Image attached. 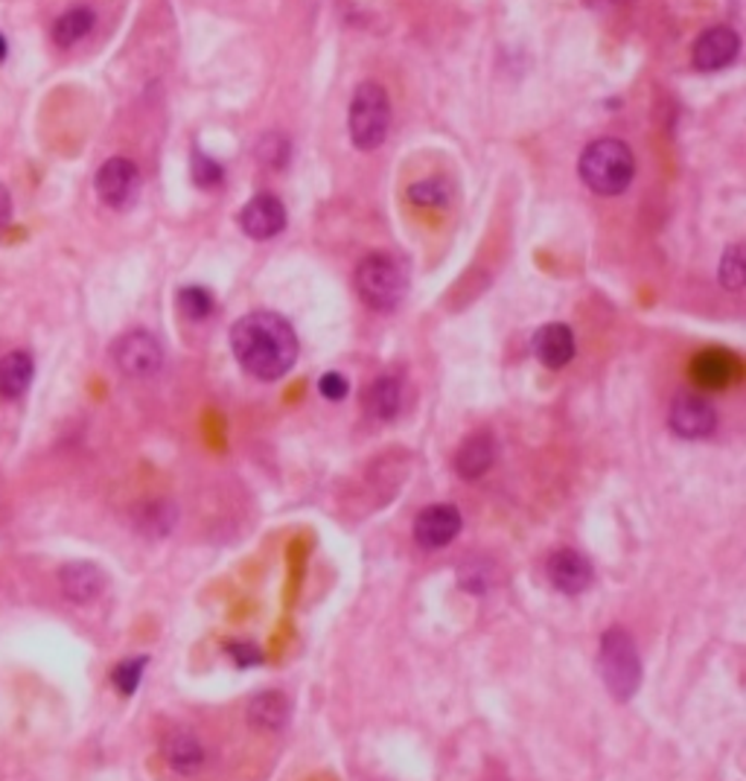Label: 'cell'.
<instances>
[{
    "instance_id": "cell-5",
    "label": "cell",
    "mask_w": 746,
    "mask_h": 781,
    "mask_svg": "<svg viewBox=\"0 0 746 781\" xmlns=\"http://www.w3.org/2000/svg\"><path fill=\"white\" fill-rule=\"evenodd\" d=\"M598 671H601L606 692L613 694L615 700H630L633 694L639 692L641 659L630 633H624L622 627L604 633L601 653H598Z\"/></svg>"
},
{
    "instance_id": "cell-3",
    "label": "cell",
    "mask_w": 746,
    "mask_h": 781,
    "mask_svg": "<svg viewBox=\"0 0 746 781\" xmlns=\"http://www.w3.org/2000/svg\"><path fill=\"white\" fill-rule=\"evenodd\" d=\"M356 292L371 310L392 312L409 292V272L394 254H368L356 268Z\"/></svg>"
},
{
    "instance_id": "cell-29",
    "label": "cell",
    "mask_w": 746,
    "mask_h": 781,
    "mask_svg": "<svg viewBox=\"0 0 746 781\" xmlns=\"http://www.w3.org/2000/svg\"><path fill=\"white\" fill-rule=\"evenodd\" d=\"M10 216H12V195L7 187L0 184V231L10 225Z\"/></svg>"
},
{
    "instance_id": "cell-27",
    "label": "cell",
    "mask_w": 746,
    "mask_h": 781,
    "mask_svg": "<svg viewBox=\"0 0 746 781\" xmlns=\"http://www.w3.org/2000/svg\"><path fill=\"white\" fill-rule=\"evenodd\" d=\"M318 388H321V394L327 397V400H345L347 390H350V385H347V380L341 376V373L329 371V373H324V376H321Z\"/></svg>"
},
{
    "instance_id": "cell-30",
    "label": "cell",
    "mask_w": 746,
    "mask_h": 781,
    "mask_svg": "<svg viewBox=\"0 0 746 781\" xmlns=\"http://www.w3.org/2000/svg\"><path fill=\"white\" fill-rule=\"evenodd\" d=\"M7 56V41H3V36H0V59Z\"/></svg>"
},
{
    "instance_id": "cell-4",
    "label": "cell",
    "mask_w": 746,
    "mask_h": 781,
    "mask_svg": "<svg viewBox=\"0 0 746 781\" xmlns=\"http://www.w3.org/2000/svg\"><path fill=\"white\" fill-rule=\"evenodd\" d=\"M392 125V103L383 85L376 82H362L353 94L350 111H347V129L356 149L373 152L380 149L388 137Z\"/></svg>"
},
{
    "instance_id": "cell-10",
    "label": "cell",
    "mask_w": 746,
    "mask_h": 781,
    "mask_svg": "<svg viewBox=\"0 0 746 781\" xmlns=\"http://www.w3.org/2000/svg\"><path fill=\"white\" fill-rule=\"evenodd\" d=\"M240 225L251 240H272L286 228L284 202L272 193L254 195L249 205L242 207Z\"/></svg>"
},
{
    "instance_id": "cell-18",
    "label": "cell",
    "mask_w": 746,
    "mask_h": 781,
    "mask_svg": "<svg viewBox=\"0 0 746 781\" xmlns=\"http://www.w3.org/2000/svg\"><path fill=\"white\" fill-rule=\"evenodd\" d=\"M164 755H167L169 767L176 772H184V776L196 772L198 767H202V761H205V749L198 744V737L186 735V732L169 735L167 741H164Z\"/></svg>"
},
{
    "instance_id": "cell-12",
    "label": "cell",
    "mask_w": 746,
    "mask_h": 781,
    "mask_svg": "<svg viewBox=\"0 0 746 781\" xmlns=\"http://www.w3.org/2000/svg\"><path fill=\"white\" fill-rule=\"evenodd\" d=\"M549 577L560 592L580 596V592H587L589 586H592L595 572H592V566H589V560L583 557V554L571 549H560L549 557Z\"/></svg>"
},
{
    "instance_id": "cell-25",
    "label": "cell",
    "mask_w": 746,
    "mask_h": 781,
    "mask_svg": "<svg viewBox=\"0 0 746 781\" xmlns=\"http://www.w3.org/2000/svg\"><path fill=\"white\" fill-rule=\"evenodd\" d=\"M143 668H146V659H125L120 665L115 668V685L120 688V694H134L137 692V685L143 680Z\"/></svg>"
},
{
    "instance_id": "cell-24",
    "label": "cell",
    "mask_w": 746,
    "mask_h": 781,
    "mask_svg": "<svg viewBox=\"0 0 746 781\" xmlns=\"http://www.w3.org/2000/svg\"><path fill=\"white\" fill-rule=\"evenodd\" d=\"M178 307L190 321H205L207 315H214L216 301L205 286H186L178 292Z\"/></svg>"
},
{
    "instance_id": "cell-8",
    "label": "cell",
    "mask_w": 746,
    "mask_h": 781,
    "mask_svg": "<svg viewBox=\"0 0 746 781\" xmlns=\"http://www.w3.org/2000/svg\"><path fill=\"white\" fill-rule=\"evenodd\" d=\"M97 195L108 207H129L141 193V172L129 158H108L97 172Z\"/></svg>"
},
{
    "instance_id": "cell-19",
    "label": "cell",
    "mask_w": 746,
    "mask_h": 781,
    "mask_svg": "<svg viewBox=\"0 0 746 781\" xmlns=\"http://www.w3.org/2000/svg\"><path fill=\"white\" fill-rule=\"evenodd\" d=\"M97 24V15L88 7H73V10L62 12L53 24V41L59 47H73L76 41L88 36L91 29Z\"/></svg>"
},
{
    "instance_id": "cell-28",
    "label": "cell",
    "mask_w": 746,
    "mask_h": 781,
    "mask_svg": "<svg viewBox=\"0 0 746 781\" xmlns=\"http://www.w3.org/2000/svg\"><path fill=\"white\" fill-rule=\"evenodd\" d=\"M231 657H237V662H240L242 668L245 665H254V662H260V650L257 648H251V645H231Z\"/></svg>"
},
{
    "instance_id": "cell-9",
    "label": "cell",
    "mask_w": 746,
    "mask_h": 781,
    "mask_svg": "<svg viewBox=\"0 0 746 781\" xmlns=\"http://www.w3.org/2000/svg\"><path fill=\"white\" fill-rule=\"evenodd\" d=\"M741 53V36L732 27H711L694 41L691 59L700 71H723Z\"/></svg>"
},
{
    "instance_id": "cell-21",
    "label": "cell",
    "mask_w": 746,
    "mask_h": 781,
    "mask_svg": "<svg viewBox=\"0 0 746 781\" xmlns=\"http://www.w3.org/2000/svg\"><path fill=\"white\" fill-rule=\"evenodd\" d=\"M732 373H735V362L720 350H709L694 362V380L700 382L702 388H723L732 380Z\"/></svg>"
},
{
    "instance_id": "cell-1",
    "label": "cell",
    "mask_w": 746,
    "mask_h": 781,
    "mask_svg": "<svg viewBox=\"0 0 746 781\" xmlns=\"http://www.w3.org/2000/svg\"><path fill=\"white\" fill-rule=\"evenodd\" d=\"M231 350L237 362L257 380H280L298 362V336L292 324L277 312L257 310L242 315L231 329Z\"/></svg>"
},
{
    "instance_id": "cell-20",
    "label": "cell",
    "mask_w": 746,
    "mask_h": 781,
    "mask_svg": "<svg viewBox=\"0 0 746 781\" xmlns=\"http://www.w3.org/2000/svg\"><path fill=\"white\" fill-rule=\"evenodd\" d=\"M289 718V702H286L284 694L277 692H263L260 697H254L249 706V720L251 726L257 729H280Z\"/></svg>"
},
{
    "instance_id": "cell-11",
    "label": "cell",
    "mask_w": 746,
    "mask_h": 781,
    "mask_svg": "<svg viewBox=\"0 0 746 781\" xmlns=\"http://www.w3.org/2000/svg\"><path fill=\"white\" fill-rule=\"evenodd\" d=\"M461 531V514L455 505H429L414 522V540L423 549H444Z\"/></svg>"
},
{
    "instance_id": "cell-6",
    "label": "cell",
    "mask_w": 746,
    "mask_h": 781,
    "mask_svg": "<svg viewBox=\"0 0 746 781\" xmlns=\"http://www.w3.org/2000/svg\"><path fill=\"white\" fill-rule=\"evenodd\" d=\"M115 362L125 376L149 380L164 368V350H160L158 338L143 333V329H134V333H125L115 345Z\"/></svg>"
},
{
    "instance_id": "cell-7",
    "label": "cell",
    "mask_w": 746,
    "mask_h": 781,
    "mask_svg": "<svg viewBox=\"0 0 746 781\" xmlns=\"http://www.w3.org/2000/svg\"><path fill=\"white\" fill-rule=\"evenodd\" d=\"M671 429L676 435L685 437V441H700V437H709L718 426V411L711 406L702 394H694V390H685L679 394L674 402H671Z\"/></svg>"
},
{
    "instance_id": "cell-26",
    "label": "cell",
    "mask_w": 746,
    "mask_h": 781,
    "mask_svg": "<svg viewBox=\"0 0 746 781\" xmlns=\"http://www.w3.org/2000/svg\"><path fill=\"white\" fill-rule=\"evenodd\" d=\"M193 178H196V184L205 187V190L207 187H219L225 178V169L219 167L214 158H207V155L196 152V155H193Z\"/></svg>"
},
{
    "instance_id": "cell-17",
    "label": "cell",
    "mask_w": 746,
    "mask_h": 781,
    "mask_svg": "<svg viewBox=\"0 0 746 781\" xmlns=\"http://www.w3.org/2000/svg\"><path fill=\"white\" fill-rule=\"evenodd\" d=\"M402 385L394 376H380L364 390V409L376 420H394L400 414Z\"/></svg>"
},
{
    "instance_id": "cell-22",
    "label": "cell",
    "mask_w": 746,
    "mask_h": 781,
    "mask_svg": "<svg viewBox=\"0 0 746 781\" xmlns=\"http://www.w3.org/2000/svg\"><path fill=\"white\" fill-rule=\"evenodd\" d=\"M409 199L411 205L418 207H446L453 199V190L446 178H423L409 187Z\"/></svg>"
},
{
    "instance_id": "cell-23",
    "label": "cell",
    "mask_w": 746,
    "mask_h": 781,
    "mask_svg": "<svg viewBox=\"0 0 746 781\" xmlns=\"http://www.w3.org/2000/svg\"><path fill=\"white\" fill-rule=\"evenodd\" d=\"M718 280L723 289H729L732 295H737L746 284V263H744V249L741 245H732L726 249V254L720 257L718 266Z\"/></svg>"
},
{
    "instance_id": "cell-16",
    "label": "cell",
    "mask_w": 746,
    "mask_h": 781,
    "mask_svg": "<svg viewBox=\"0 0 746 781\" xmlns=\"http://www.w3.org/2000/svg\"><path fill=\"white\" fill-rule=\"evenodd\" d=\"M36 373V364L24 350H12L0 359V397L3 400H15L29 388Z\"/></svg>"
},
{
    "instance_id": "cell-14",
    "label": "cell",
    "mask_w": 746,
    "mask_h": 781,
    "mask_svg": "<svg viewBox=\"0 0 746 781\" xmlns=\"http://www.w3.org/2000/svg\"><path fill=\"white\" fill-rule=\"evenodd\" d=\"M533 356L551 371L566 368L575 359V333L566 324H545L533 336Z\"/></svg>"
},
{
    "instance_id": "cell-15",
    "label": "cell",
    "mask_w": 746,
    "mask_h": 781,
    "mask_svg": "<svg viewBox=\"0 0 746 781\" xmlns=\"http://www.w3.org/2000/svg\"><path fill=\"white\" fill-rule=\"evenodd\" d=\"M496 464V441L493 435H472L455 455V470L467 481L481 479Z\"/></svg>"
},
{
    "instance_id": "cell-13",
    "label": "cell",
    "mask_w": 746,
    "mask_h": 781,
    "mask_svg": "<svg viewBox=\"0 0 746 781\" xmlns=\"http://www.w3.org/2000/svg\"><path fill=\"white\" fill-rule=\"evenodd\" d=\"M59 584H62V592L68 601L73 604H91V601H97L103 596V589H106V572L94 563H68L62 566L59 572Z\"/></svg>"
},
{
    "instance_id": "cell-2",
    "label": "cell",
    "mask_w": 746,
    "mask_h": 781,
    "mask_svg": "<svg viewBox=\"0 0 746 781\" xmlns=\"http://www.w3.org/2000/svg\"><path fill=\"white\" fill-rule=\"evenodd\" d=\"M580 181L598 195H618L633 184L636 158L627 143L604 137L589 143L578 160Z\"/></svg>"
}]
</instances>
